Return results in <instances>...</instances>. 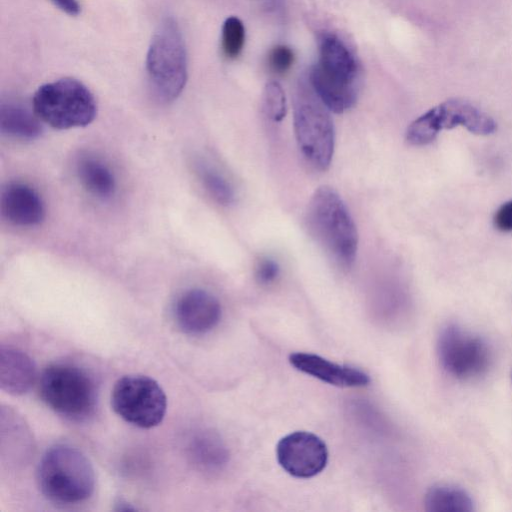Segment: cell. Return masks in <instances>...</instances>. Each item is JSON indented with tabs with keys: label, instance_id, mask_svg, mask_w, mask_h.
Masks as SVG:
<instances>
[{
	"label": "cell",
	"instance_id": "23",
	"mask_svg": "<svg viewBox=\"0 0 512 512\" xmlns=\"http://www.w3.org/2000/svg\"><path fill=\"white\" fill-rule=\"evenodd\" d=\"M294 62L293 51L285 45L273 47L268 54L269 68L277 74L287 72Z\"/></svg>",
	"mask_w": 512,
	"mask_h": 512
},
{
	"label": "cell",
	"instance_id": "28",
	"mask_svg": "<svg viewBox=\"0 0 512 512\" xmlns=\"http://www.w3.org/2000/svg\"><path fill=\"white\" fill-rule=\"evenodd\" d=\"M511 381H512V372H511Z\"/></svg>",
	"mask_w": 512,
	"mask_h": 512
},
{
	"label": "cell",
	"instance_id": "7",
	"mask_svg": "<svg viewBox=\"0 0 512 512\" xmlns=\"http://www.w3.org/2000/svg\"><path fill=\"white\" fill-rule=\"evenodd\" d=\"M32 104L42 122L59 130L87 126L97 113L93 94L83 83L72 78L40 86Z\"/></svg>",
	"mask_w": 512,
	"mask_h": 512
},
{
	"label": "cell",
	"instance_id": "10",
	"mask_svg": "<svg viewBox=\"0 0 512 512\" xmlns=\"http://www.w3.org/2000/svg\"><path fill=\"white\" fill-rule=\"evenodd\" d=\"M437 354L442 368L460 380L478 378L486 373L491 363V352L485 341L456 324L442 328Z\"/></svg>",
	"mask_w": 512,
	"mask_h": 512
},
{
	"label": "cell",
	"instance_id": "22",
	"mask_svg": "<svg viewBox=\"0 0 512 512\" xmlns=\"http://www.w3.org/2000/svg\"><path fill=\"white\" fill-rule=\"evenodd\" d=\"M262 103L264 113L271 121L280 122L285 117L287 112L286 97L278 82L271 81L266 84Z\"/></svg>",
	"mask_w": 512,
	"mask_h": 512
},
{
	"label": "cell",
	"instance_id": "12",
	"mask_svg": "<svg viewBox=\"0 0 512 512\" xmlns=\"http://www.w3.org/2000/svg\"><path fill=\"white\" fill-rule=\"evenodd\" d=\"M221 305L217 298L202 289L184 292L174 305V319L177 326L191 335L211 331L221 319Z\"/></svg>",
	"mask_w": 512,
	"mask_h": 512
},
{
	"label": "cell",
	"instance_id": "1",
	"mask_svg": "<svg viewBox=\"0 0 512 512\" xmlns=\"http://www.w3.org/2000/svg\"><path fill=\"white\" fill-rule=\"evenodd\" d=\"M306 222L310 234L334 264L350 269L357 255L358 233L343 199L333 188L320 186L314 191Z\"/></svg>",
	"mask_w": 512,
	"mask_h": 512
},
{
	"label": "cell",
	"instance_id": "17",
	"mask_svg": "<svg viewBox=\"0 0 512 512\" xmlns=\"http://www.w3.org/2000/svg\"><path fill=\"white\" fill-rule=\"evenodd\" d=\"M188 448L194 463L204 470H219L228 462V450L220 436L213 431L195 433Z\"/></svg>",
	"mask_w": 512,
	"mask_h": 512
},
{
	"label": "cell",
	"instance_id": "3",
	"mask_svg": "<svg viewBox=\"0 0 512 512\" xmlns=\"http://www.w3.org/2000/svg\"><path fill=\"white\" fill-rule=\"evenodd\" d=\"M358 67L347 46L336 36L326 35L320 41L319 59L309 75L310 86L335 113L350 109L358 94Z\"/></svg>",
	"mask_w": 512,
	"mask_h": 512
},
{
	"label": "cell",
	"instance_id": "4",
	"mask_svg": "<svg viewBox=\"0 0 512 512\" xmlns=\"http://www.w3.org/2000/svg\"><path fill=\"white\" fill-rule=\"evenodd\" d=\"M38 390L48 407L69 420H87L97 407L94 380L85 370L70 363L46 367L40 375Z\"/></svg>",
	"mask_w": 512,
	"mask_h": 512
},
{
	"label": "cell",
	"instance_id": "20",
	"mask_svg": "<svg viewBox=\"0 0 512 512\" xmlns=\"http://www.w3.org/2000/svg\"><path fill=\"white\" fill-rule=\"evenodd\" d=\"M204 188L221 205H230L234 201V190L230 182L217 170L206 165L199 169Z\"/></svg>",
	"mask_w": 512,
	"mask_h": 512
},
{
	"label": "cell",
	"instance_id": "2",
	"mask_svg": "<svg viewBox=\"0 0 512 512\" xmlns=\"http://www.w3.org/2000/svg\"><path fill=\"white\" fill-rule=\"evenodd\" d=\"M37 483L50 501L69 505L91 497L95 473L89 459L77 448L57 444L49 448L38 465Z\"/></svg>",
	"mask_w": 512,
	"mask_h": 512
},
{
	"label": "cell",
	"instance_id": "8",
	"mask_svg": "<svg viewBox=\"0 0 512 512\" xmlns=\"http://www.w3.org/2000/svg\"><path fill=\"white\" fill-rule=\"evenodd\" d=\"M456 127L466 128L477 135H489L496 130V122L470 101L454 98L438 104L411 122L406 140L414 146L427 145L442 130Z\"/></svg>",
	"mask_w": 512,
	"mask_h": 512
},
{
	"label": "cell",
	"instance_id": "21",
	"mask_svg": "<svg viewBox=\"0 0 512 512\" xmlns=\"http://www.w3.org/2000/svg\"><path fill=\"white\" fill-rule=\"evenodd\" d=\"M245 43V27L234 16L228 17L222 26L221 46L228 59H235L241 53Z\"/></svg>",
	"mask_w": 512,
	"mask_h": 512
},
{
	"label": "cell",
	"instance_id": "16",
	"mask_svg": "<svg viewBox=\"0 0 512 512\" xmlns=\"http://www.w3.org/2000/svg\"><path fill=\"white\" fill-rule=\"evenodd\" d=\"M1 132L18 139L31 140L42 132V125L35 112L20 103L5 102L0 106Z\"/></svg>",
	"mask_w": 512,
	"mask_h": 512
},
{
	"label": "cell",
	"instance_id": "24",
	"mask_svg": "<svg viewBox=\"0 0 512 512\" xmlns=\"http://www.w3.org/2000/svg\"><path fill=\"white\" fill-rule=\"evenodd\" d=\"M280 274L278 262L271 258H262L257 262L255 268L256 280L263 285L273 283Z\"/></svg>",
	"mask_w": 512,
	"mask_h": 512
},
{
	"label": "cell",
	"instance_id": "9",
	"mask_svg": "<svg viewBox=\"0 0 512 512\" xmlns=\"http://www.w3.org/2000/svg\"><path fill=\"white\" fill-rule=\"evenodd\" d=\"M111 405L126 422L148 429L164 419L167 398L154 379L144 375H126L114 384Z\"/></svg>",
	"mask_w": 512,
	"mask_h": 512
},
{
	"label": "cell",
	"instance_id": "26",
	"mask_svg": "<svg viewBox=\"0 0 512 512\" xmlns=\"http://www.w3.org/2000/svg\"><path fill=\"white\" fill-rule=\"evenodd\" d=\"M60 10L70 16H76L80 12V5L77 0H50Z\"/></svg>",
	"mask_w": 512,
	"mask_h": 512
},
{
	"label": "cell",
	"instance_id": "25",
	"mask_svg": "<svg viewBox=\"0 0 512 512\" xmlns=\"http://www.w3.org/2000/svg\"><path fill=\"white\" fill-rule=\"evenodd\" d=\"M494 225L500 231H512V200L501 205L496 211Z\"/></svg>",
	"mask_w": 512,
	"mask_h": 512
},
{
	"label": "cell",
	"instance_id": "6",
	"mask_svg": "<svg viewBox=\"0 0 512 512\" xmlns=\"http://www.w3.org/2000/svg\"><path fill=\"white\" fill-rule=\"evenodd\" d=\"M294 131L304 159L314 169L329 168L334 153L335 130L330 110L313 89L301 85L294 101Z\"/></svg>",
	"mask_w": 512,
	"mask_h": 512
},
{
	"label": "cell",
	"instance_id": "14",
	"mask_svg": "<svg viewBox=\"0 0 512 512\" xmlns=\"http://www.w3.org/2000/svg\"><path fill=\"white\" fill-rule=\"evenodd\" d=\"M1 209L11 223L21 227L36 226L45 217L44 203L39 194L21 182H12L4 188Z\"/></svg>",
	"mask_w": 512,
	"mask_h": 512
},
{
	"label": "cell",
	"instance_id": "19",
	"mask_svg": "<svg viewBox=\"0 0 512 512\" xmlns=\"http://www.w3.org/2000/svg\"><path fill=\"white\" fill-rule=\"evenodd\" d=\"M429 512H471L475 510L472 497L462 488L437 484L428 489L424 498Z\"/></svg>",
	"mask_w": 512,
	"mask_h": 512
},
{
	"label": "cell",
	"instance_id": "27",
	"mask_svg": "<svg viewBox=\"0 0 512 512\" xmlns=\"http://www.w3.org/2000/svg\"><path fill=\"white\" fill-rule=\"evenodd\" d=\"M267 12H277L282 8L283 0H255Z\"/></svg>",
	"mask_w": 512,
	"mask_h": 512
},
{
	"label": "cell",
	"instance_id": "15",
	"mask_svg": "<svg viewBox=\"0 0 512 512\" xmlns=\"http://www.w3.org/2000/svg\"><path fill=\"white\" fill-rule=\"evenodd\" d=\"M36 380L33 360L23 351L10 347L0 348V386L11 395L29 391Z\"/></svg>",
	"mask_w": 512,
	"mask_h": 512
},
{
	"label": "cell",
	"instance_id": "11",
	"mask_svg": "<svg viewBox=\"0 0 512 512\" xmlns=\"http://www.w3.org/2000/svg\"><path fill=\"white\" fill-rule=\"evenodd\" d=\"M276 453L280 466L297 478L317 475L328 461V451L323 440L305 431H296L280 439Z\"/></svg>",
	"mask_w": 512,
	"mask_h": 512
},
{
	"label": "cell",
	"instance_id": "5",
	"mask_svg": "<svg viewBox=\"0 0 512 512\" xmlns=\"http://www.w3.org/2000/svg\"><path fill=\"white\" fill-rule=\"evenodd\" d=\"M146 70L156 95L175 100L187 81V54L177 22L165 18L157 27L146 56Z\"/></svg>",
	"mask_w": 512,
	"mask_h": 512
},
{
	"label": "cell",
	"instance_id": "18",
	"mask_svg": "<svg viewBox=\"0 0 512 512\" xmlns=\"http://www.w3.org/2000/svg\"><path fill=\"white\" fill-rule=\"evenodd\" d=\"M77 174L83 187L93 196L106 200L111 198L116 190V180L101 160L86 156L77 164Z\"/></svg>",
	"mask_w": 512,
	"mask_h": 512
},
{
	"label": "cell",
	"instance_id": "13",
	"mask_svg": "<svg viewBox=\"0 0 512 512\" xmlns=\"http://www.w3.org/2000/svg\"><path fill=\"white\" fill-rule=\"evenodd\" d=\"M289 361L297 370L334 386L362 387L370 382L365 372L354 367L336 364L315 354L293 353Z\"/></svg>",
	"mask_w": 512,
	"mask_h": 512
}]
</instances>
